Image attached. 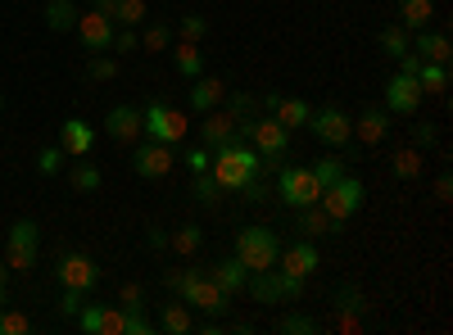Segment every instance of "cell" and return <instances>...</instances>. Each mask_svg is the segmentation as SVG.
<instances>
[{"label": "cell", "instance_id": "obj_1", "mask_svg": "<svg viewBox=\"0 0 453 335\" xmlns=\"http://www.w3.org/2000/svg\"><path fill=\"white\" fill-rule=\"evenodd\" d=\"M209 177L222 186V191H245L254 177H263V155L254 150L250 141L232 136L226 145L213 150V164H209Z\"/></svg>", "mask_w": 453, "mask_h": 335}, {"label": "cell", "instance_id": "obj_2", "mask_svg": "<svg viewBox=\"0 0 453 335\" xmlns=\"http://www.w3.org/2000/svg\"><path fill=\"white\" fill-rule=\"evenodd\" d=\"M236 136L250 141L254 150L263 155V168L281 164V155L290 150V127H281L273 114H268V118H241V123H236Z\"/></svg>", "mask_w": 453, "mask_h": 335}, {"label": "cell", "instance_id": "obj_3", "mask_svg": "<svg viewBox=\"0 0 453 335\" xmlns=\"http://www.w3.org/2000/svg\"><path fill=\"white\" fill-rule=\"evenodd\" d=\"M277 254H281V240H277V232L273 227H241L236 232V258L250 268V272H268V268H277Z\"/></svg>", "mask_w": 453, "mask_h": 335}, {"label": "cell", "instance_id": "obj_4", "mask_svg": "<svg viewBox=\"0 0 453 335\" xmlns=\"http://www.w3.org/2000/svg\"><path fill=\"white\" fill-rule=\"evenodd\" d=\"M245 290H250V300H258V304L304 300V277H290V272H281V268H268V272H250Z\"/></svg>", "mask_w": 453, "mask_h": 335}, {"label": "cell", "instance_id": "obj_5", "mask_svg": "<svg viewBox=\"0 0 453 335\" xmlns=\"http://www.w3.org/2000/svg\"><path fill=\"white\" fill-rule=\"evenodd\" d=\"M277 195L286 209H304V204H318L322 200V186L313 181V168L304 164H286L277 172Z\"/></svg>", "mask_w": 453, "mask_h": 335}, {"label": "cell", "instance_id": "obj_6", "mask_svg": "<svg viewBox=\"0 0 453 335\" xmlns=\"http://www.w3.org/2000/svg\"><path fill=\"white\" fill-rule=\"evenodd\" d=\"M141 118H145V136H150V141H164V145H181L186 132H191V123H186L181 109H173V104H164V100H155L150 109H141Z\"/></svg>", "mask_w": 453, "mask_h": 335}, {"label": "cell", "instance_id": "obj_7", "mask_svg": "<svg viewBox=\"0 0 453 335\" xmlns=\"http://www.w3.org/2000/svg\"><path fill=\"white\" fill-rule=\"evenodd\" d=\"M36 240H42V232H36V222L32 217H19L10 236H5V268L10 272H32L36 268Z\"/></svg>", "mask_w": 453, "mask_h": 335}, {"label": "cell", "instance_id": "obj_8", "mask_svg": "<svg viewBox=\"0 0 453 335\" xmlns=\"http://www.w3.org/2000/svg\"><path fill=\"white\" fill-rule=\"evenodd\" d=\"M173 164H177V145H164V141H136V155H132V172L136 177H145V181H159V177H168L173 172Z\"/></svg>", "mask_w": 453, "mask_h": 335}, {"label": "cell", "instance_id": "obj_9", "mask_svg": "<svg viewBox=\"0 0 453 335\" xmlns=\"http://www.w3.org/2000/svg\"><path fill=\"white\" fill-rule=\"evenodd\" d=\"M363 195H367V191H363V181L345 172L340 181H331V186H326L318 204H322V209H326V213H331L335 222H349V217H354V213L363 209Z\"/></svg>", "mask_w": 453, "mask_h": 335}, {"label": "cell", "instance_id": "obj_10", "mask_svg": "<svg viewBox=\"0 0 453 335\" xmlns=\"http://www.w3.org/2000/svg\"><path fill=\"white\" fill-rule=\"evenodd\" d=\"M309 132H313L322 145L340 150V145H349V141H354V118L345 114V109L326 104V109H313V114H309Z\"/></svg>", "mask_w": 453, "mask_h": 335}, {"label": "cell", "instance_id": "obj_11", "mask_svg": "<svg viewBox=\"0 0 453 335\" xmlns=\"http://www.w3.org/2000/svg\"><path fill=\"white\" fill-rule=\"evenodd\" d=\"M55 277H59V286H64V290H82V294H87V290L100 281V268L91 263V258H87L82 249H68V254H59Z\"/></svg>", "mask_w": 453, "mask_h": 335}, {"label": "cell", "instance_id": "obj_12", "mask_svg": "<svg viewBox=\"0 0 453 335\" xmlns=\"http://www.w3.org/2000/svg\"><path fill=\"white\" fill-rule=\"evenodd\" d=\"M422 109V87L408 78V72H395V78L386 82V114L395 118H418Z\"/></svg>", "mask_w": 453, "mask_h": 335}, {"label": "cell", "instance_id": "obj_13", "mask_svg": "<svg viewBox=\"0 0 453 335\" xmlns=\"http://www.w3.org/2000/svg\"><path fill=\"white\" fill-rule=\"evenodd\" d=\"M100 127H104V136H113L119 145H136V141L145 136V118H141L136 104H113Z\"/></svg>", "mask_w": 453, "mask_h": 335}, {"label": "cell", "instance_id": "obj_14", "mask_svg": "<svg viewBox=\"0 0 453 335\" xmlns=\"http://www.w3.org/2000/svg\"><path fill=\"white\" fill-rule=\"evenodd\" d=\"M263 109H268V114L281 123V127H309V114H313V104L309 100H295V95H263L258 100Z\"/></svg>", "mask_w": 453, "mask_h": 335}, {"label": "cell", "instance_id": "obj_15", "mask_svg": "<svg viewBox=\"0 0 453 335\" xmlns=\"http://www.w3.org/2000/svg\"><path fill=\"white\" fill-rule=\"evenodd\" d=\"M209 281L226 294V300H236V294H245V281H250V268L241 263V258H218V263H209Z\"/></svg>", "mask_w": 453, "mask_h": 335}, {"label": "cell", "instance_id": "obj_16", "mask_svg": "<svg viewBox=\"0 0 453 335\" xmlns=\"http://www.w3.org/2000/svg\"><path fill=\"white\" fill-rule=\"evenodd\" d=\"M73 32H78V36H82V46L96 50V55L109 50V42H113V23H109L96 5H91L87 14H78V27H73Z\"/></svg>", "mask_w": 453, "mask_h": 335}, {"label": "cell", "instance_id": "obj_17", "mask_svg": "<svg viewBox=\"0 0 453 335\" xmlns=\"http://www.w3.org/2000/svg\"><path fill=\"white\" fill-rule=\"evenodd\" d=\"M277 263H281V272L309 281V277L318 272V245H313V240H295V245H286V249L277 254Z\"/></svg>", "mask_w": 453, "mask_h": 335}, {"label": "cell", "instance_id": "obj_18", "mask_svg": "<svg viewBox=\"0 0 453 335\" xmlns=\"http://www.w3.org/2000/svg\"><path fill=\"white\" fill-rule=\"evenodd\" d=\"M91 145H96V127H91V123H82V118H64V123H59V150H64V155L87 159Z\"/></svg>", "mask_w": 453, "mask_h": 335}, {"label": "cell", "instance_id": "obj_19", "mask_svg": "<svg viewBox=\"0 0 453 335\" xmlns=\"http://www.w3.org/2000/svg\"><path fill=\"white\" fill-rule=\"evenodd\" d=\"M295 227L304 232V240H322V236L340 232V222H335L322 204H304V209H295Z\"/></svg>", "mask_w": 453, "mask_h": 335}, {"label": "cell", "instance_id": "obj_20", "mask_svg": "<svg viewBox=\"0 0 453 335\" xmlns=\"http://www.w3.org/2000/svg\"><path fill=\"white\" fill-rule=\"evenodd\" d=\"M200 145H209V150H218V145H226L236 136V118L226 114V109H209V114H200Z\"/></svg>", "mask_w": 453, "mask_h": 335}, {"label": "cell", "instance_id": "obj_21", "mask_svg": "<svg viewBox=\"0 0 453 335\" xmlns=\"http://www.w3.org/2000/svg\"><path fill=\"white\" fill-rule=\"evenodd\" d=\"M386 132H390V114H386V109H363V114L354 118V141H363V145H381Z\"/></svg>", "mask_w": 453, "mask_h": 335}, {"label": "cell", "instance_id": "obj_22", "mask_svg": "<svg viewBox=\"0 0 453 335\" xmlns=\"http://www.w3.org/2000/svg\"><path fill=\"white\" fill-rule=\"evenodd\" d=\"M412 50H418V59H435V64H449V55H453L449 36L444 32H431V27L412 32Z\"/></svg>", "mask_w": 453, "mask_h": 335}, {"label": "cell", "instance_id": "obj_23", "mask_svg": "<svg viewBox=\"0 0 453 335\" xmlns=\"http://www.w3.org/2000/svg\"><path fill=\"white\" fill-rule=\"evenodd\" d=\"M173 68L181 72L186 82L204 78V50H200L196 42H177V46H173Z\"/></svg>", "mask_w": 453, "mask_h": 335}, {"label": "cell", "instance_id": "obj_24", "mask_svg": "<svg viewBox=\"0 0 453 335\" xmlns=\"http://www.w3.org/2000/svg\"><path fill=\"white\" fill-rule=\"evenodd\" d=\"M226 100V82L222 78H196L191 87V109L196 114H209V109H218Z\"/></svg>", "mask_w": 453, "mask_h": 335}, {"label": "cell", "instance_id": "obj_25", "mask_svg": "<svg viewBox=\"0 0 453 335\" xmlns=\"http://www.w3.org/2000/svg\"><path fill=\"white\" fill-rule=\"evenodd\" d=\"M412 82L422 87V95H444L449 91V64H435V59H422Z\"/></svg>", "mask_w": 453, "mask_h": 335}, {"label": "cell", "instance_id": "obj_26", "mask_svg": "<svg viewBox=\"0 0 453 335\" xmlns=\"http://www.w3.org/2000/svg\"><path fill=\"white\" fill-rule=\"evenodd\" d=\"M159 331H168V335H186V331H196V322H191V304L173 294V300L164 304V313H159Z\"/></svg>", "mask_w": 453, "mask_h": 335}, {"label": "cell", "instance_id": "obj_27", "mask_svg": "<svg viewBox=\"0 0 453 335\" xmlns=\"http://www.w3.org/2000/svg\"><path fill=\"white\" fill-rule=\"evenodd\" d=\"M422 168H426V159H422L418 145H403V150H395V155H390V172H395L399 181H418V177H422Z\"/></svg>", "mask_w": 453, "mask_h": 335}, {"label": "cell", "instance_id": "obj_28", "mask_svg": "<svg viewBox=\"0 0 453 335\" xmlns=\"http://www.w3.org/2000/svg\"><path fill=\"white\" fill-rule=\"evenodd\" d=\"M435 19V0H399V23L408 32H422Z\"/></svg>", "mask_w": 453, "mask_h": 335}, {"label": "cell", "instance_id": "obj_29", "mask_svg": "<svg viewBox=\"0 0 453 335\" xmlns=\"http://www.w3.org/2000/svg\"><path fill=\"white\" fill-rule=\"evenodd\" d=\"M200 245H204V227H196V222H186V227H177V232L168 236V249H173L177 258H196Z\"/></svg>", "mask_w": 453, "mask_h": 335}, {"label": "cell", "instance_id": "obj_30", "mask_svg": "<svg viewBox=\"0 0 453 335\" xmlns=\"http://www.w3.org/2000/svg\"><path fill=\"white\" fill-rule=\"evenodd\" d=\"M78 0H50V5H46V27L50 32H73V27H78Z\"/></svg>", "mask_w": 453, "mask_h": 335}, {"label": "cell", "instance_id": "obj_31", "mask_svg": "<svg viewBox=\"0 0 453 335\" xmlns=\"http://www.w3.org/2000/svg\"><path fill=\"white\" fill-rule=\"evenodd\" d=\"M322 322L313 313H281L277 317V335H318Z\"/></svg>", "mask_w": 453, "mask_h": 335}, {"label": "cell", "instance_id": "obj_32", "mask_svg": "<svg viewBox=\"0 0 453 335\" xmlns=\"http://www.w3.org/2000/svg\"><path fill=\"white\" fill-rule=\"evenodd\" d=\"M68 181H73V191L91 195V191H100V168L91 159H78V164H73V172H68Z\"/></svg>", "mask_w": 453, "mask_h": 335}, {"label": "cell", "instance_id": "obj_33", "mask_svg": "<svg viewBox=\"0 0 453 335\" xmlns=\"http://www.w3.org/2000/svg\"><path fill=\"white\" fill-rule=\"evenodd\" d=\"M408 46H412V32H408L403 23H390V27H381V50H386L390 59H399Z\"/></svg>", "mask_w": 453, "mask_h": 335}, {"label": "cell", "instance_id": "obj_34", "mask_svg": "<svg viewBox=\"0 0 453 335\" xmlns=\"http://www.w3.org/2000/svg\"><path fill=\"white\" fill-rule=\"evenodd\" d=\"M173 46V27L168 23H150L145 32H141V50L145 55H159V50H168Z\"/></svg>", "mask_w": 453, "mask_h": 335}, {"label": "cell", "instance_id": "obj_35", "mask_svg": "<svg viewBox=\"0 0 453 335\" xmlns=\"http://www.w3.org/2000/svg\"><path fill=\"white\" fill-rule=\"evenodd\" d=\"M222 104H226V114H232V118L241 123V118H254L258 95H254V91H226V100H222Z\"/></svg>", "mask_w": 453, "mask_h": 335}, {"label": "cell", "instance_id": "obj_36", "mask_svg": "<svg viewBox=\"0 0 453 335\" xmlns=\"http://www.w3.org/2000/svg\"><path fill=\"white\" fill-rule=\"evenodd\" d=\"M191 195H196V204H204V209H213L218 200H222V186L209 177V172H196V181H191Z\"/></svg>", "mask_w": 453, "mask_h": 335}, {"label": "cell", "instance_id": "obj_37", "mask_svg": "<svg viewBox=\"0 0 453 335\" xmlns=\"http://www.w3.org/2000/svg\"><path fill=\"white\" fill-rule=\"evenodd\" d=\"M209 36V19H200V14H186V19H177V42H204Z\"/></svg>", "mask_w": 453, "mask_h": 335}, {"label": "cell", "instance_id": "obj_38", "mask_svg": "<svg viewBox=\"0 0 453 335\" xmlns=\"http://www.w3.org/2000/svg\"><path fill=\"white\" fill-rule=\"evenodd\" d=\"M150 331H155V322L145 317V304L123 308V335H150Z\"/></svg>", "mask_w": 453, "mask_h": 335}, {"label": "cell", "instance_id": "obj_39", "mask_svg": "<svg viewBox=\"0 0 453 335\" xmlns=\"http://www.w3.org/2000/svg\"><path fill=\"white\" fill-rule=\"evenodd\" d=\"M340 177H345V159H335V155H331V159H318V168H313V181L322 186V191H326L331 181H340Z\"/></svg>", "mask_w": 453, "mask_h": 335}, {"label": "cell", "instance_id": "obj_40", "mask_svg": "<svg viewBox=\"0 0 453 335\" xmlns=\"http://www.w3.org/2000/svg\"><path fill=\"white\" fill-rule=\"evenodd\" d=\"M27 331H32V317H27V313L0 308V335H27Z\"/></svg>", "mask_w": 453, "mask_h": 335}, {"label": "cell", "instance_id": "obj_41", "mask_svg": "<svg viewBox=\"0 0 453 335\" xmlns=\"http://www.w3.org/2000/svg\"><path fill=\"white\" fill-rule=\"evenodd\" d=\"M113 23H119V27H136V23H145V0H123L119 14H113Z\"/></svg>", "mask_w": 453, "mask_h": 335}, {"label": "cell", "instance_id": "obj_42", "mask_svg": "<svg viewBox=\"0 0 453 335\" xmlns=\"http://www.w3.org/2000/svg\"><path fill=\"white\" fill-rule=\"evenodd\" d=\"M87 72H91L96 82H113V78H119V59H109V55H91Z\"/></svg>", "mask_w": 453, "mask_h": 335}, {"label": "cell", "instance_id": "obj_43", "mask_svg": "<svg viewBox=\"0 0 453 335\" xmlns=\"http://www.w3.org/2000/svg\"><path fill=\"white\" fill-rule=\"evenodd\" d=\"M59 168H64V150H59V145H46V150H36V172L55 177Z\"/></svg>", "mask_w": 453, "mask_h": 335}, {"label": "cell", "instance_id": "obj_44", "mask_svg": "<svg viewBox=\"0 0 453 335\" xmlns=\"http://www.w3.org/2000/svg\"><path fill=\"white\" fill-rule=\"evenodd\" d=\"M186 168H191V172H209V164H213V150H209V145H196V150H186V155H177Z\"/></svg>", "mask_w": 453, "mask_h": 335}, {"label": "cell", "instance_id": "obj_45", "mask_svg": "<svg viewBox=\"0 0 453 335\" xmlns=\"http://www.w3.org/2000/svg\"><path fill=\"white\" fill-rule=\"evenodd\" d=\"M109 50H119V55H132V50H141V36H136V27H119V32H113Z\"/></svg>", "mask_w": 453, "mask_h": 335}, {"label": "cell", "instance_id": "obj_46", "mask_svg": "<svg viewBox=\"0 0 453 335\" xmlns=\"http://www.w3.org/2000/svg\"><path fill=\"white\" fill-rule=\"evenodd\" d=\"M100 335H123V304L100 308Z\"/></svg>", "mask_w": 453, "mask_h": 335}, {"label": "cell", "instance_id": "obj_47", "mask_svg": "<svg viewBox=\"0 0 453 335\" xmlns=\"http://www.w3.org/2000/svg\"><path fill=\"white\" fill-rule=\"evenodd\" d=\"M335 300H340V308H345V313H363V308H367V304H363V294H358L354 286H340Z\"/></svg>", "mask_w": 453, "mask_h": 335}, {"label": "cell", "instance_id": "obj_48", "mask_svg": "<svg viewBox=\"0 0 453 335\" xmlns=\"http://www.w3.org/2000/svg\"><path fill=\"white\" fill-rule=\"evenodd\" d=\"M87 300H82V290H64V300H59V317H78V308H82Z\"/></svg>", "mask_w": 453, "mask_h": 335}, {"label": "cell", "instance_id": "obj_49", "mask_svg": "<svg viewBox=\"0 0 453 335\" xmlns=\"http://www.w3.org/2000/svg\"><path fill=\"white\" fill-rule=\"evenodd\" d=\"M412 145H418V150H431V145H435V127L418 123V127H412Z\"/></svg>", "mask_w": 453, "mask_h": 335}, {"label": "cell", "instance_id": "obj_50", "mask_svg": "<svg viewBox=\"0 0 453 335\" xmlns=\"http://www.w3.org/2000/svg\"><path fill=\"white\" fill-rule=\"evenodd\" d=\"M119 304H123V308H136V304H145V290H141V286H132V281H127V286H123V290H119Z\"/></svg>", "mask_w": 453, "mask_h": 335}, {"label": "cell", "instance_id": "obj_51", "mask_svg": "<svg viewBox=\"0 0 453 335\" xmlns=\"http://www.w3.org/2000/svg\"><path fill=\"white\" fill-rule=\"evenodd\" d=\"M435 200H440V204H449V200H453V177H449V172H440V177H435Z\"/></svg>", "mask_w": 453, "mask_h": 335}, {"label": "cell", "instance_id": "obj_52", "mask_svg": "<svg viewBox=\"0 0 453 335\" xmlns=\"http://www.w3.org/2000/svg\"><path fill=\"white\" fill-rule=\"evenodd\" d=\"M145 240H150V249H168V232H164V227H150Z\"/></svg>", "mask_w": 453, "mask_h": 335}, {"label": "cell", "instance_id": "obj_53", "mask_svg": "<svg viewBox=\"0 0 453 335\" xmlns=\"http://www.w3.org/2000/svg\"><path fill=\"white\" fill-rule=\"evenodd\" d=\"M119 5H123V0H96V10H100L109 23H113V14H119Z\"/></svg>", "mask_w": 453, "mask_h": 335}, {"label": "cell", "instance_id": "obj_54", "mask_svg": "<svg viewBox=\"0 0 453 335\" xmlns=\"http://www.w3.org/2000/svg\"><path fill=\"white\" fill-rule=\"evenodd\" d=\"M5 277H10V268H5V258H0V290H5Z\"/></svg>", "mask_w": 453, "mask_h": 335}, {"label": "cell", "instance_id": "obj_55", "mask_svg": "<svg viewBox=\"0 0 453 335\" xmlns=\"http://www.w3.org/2000/svg\"><path fill=\"white\" fill-rule=\"evenodd\" d=\"M0 308H5V290H0Z\"/></svg>", "mask_w": 453, "mask_h": 335}, {"label": "cell", "instance_id": "obj_56", "mask_svg": "<svg viewBox=\"0 0 453 335\" xmlns=\"http://www.w3.org/2000/svg\"><path fill=\"white\" fill-rule=\"evenodd\" d=\"M91 5H96V0H91Z\"/></svg>", "mask_w": 453, "mask_h": 335}]
</instances>
